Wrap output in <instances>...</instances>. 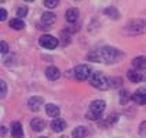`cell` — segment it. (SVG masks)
<instances>
[{
    "mask_svg": "<svg viewBox=\"0 0 146 138\" xmlns=\"http://www.w3.org/2000/svg\"><path fill=\"white\" fill-rule=\"evenodd\" d=\"M123 58V53L113 47H102L95 53H91L88 55L90 61L95 62H105V64H114Z\"/></svg>",
    "mask_w": 146,
    "mask_h": 138,
    "instance_id": "1",
    "label": "cell"
},
{
    "mask_svg": "<svg viewBox=\"0 0 146 138\" xmlns=\"http://www.w3.org/2000/svg\"><path fill=\"white\" fill-rule=\"evenodd\" d=\"M106 108V104L105 101L102 99H97V101H92L90 104V108H88V112H87V117L90 120H99L101 116L104 113Z\"/></svg>",
    "mask_w": 146,
    "mask_h": 138,
    "instance_id": "2",
    "label": "cell"
},
{
    "mask_svg": "<svg viewBox=\"0 0 146 138\" xmlns=\"http://www.w3.org/2000/svg\"><path fill=\"white\" fill-rule=\"evenodd\" d=\"M90 83H91V86H94L98 90L109 89V80L106 79L105 75H102L101 72H95L90 75Z\"/></svg>",
    "mask_w": 146,
    "mask_h": 138,
    "instance_id": "3",
    "label": "cell"
},
{
    "mask_svg": "<svg viewBox=\"0 0 146 138\" xmlns=\"http://www.w3.org/2000/svg\"><path fill=\"white\" fill-rule=\"evenodd\" d=\"M124 31L128 35H139L145 32V21L143 19H132L125 25Z\"/></svg>",
    "mask_w": 146,
    "mask_h": 138,
    "instance_id": "4",
    "label": "cell"
},
{
    "mask_svg": "<svg viewBox=\"0 0 146 138\" xmlns=\"http://www.w3.org/2000/svg\"><path fill=\"white\" fill-rule=\"evenodd\" d=\"M41 47H44V49H48V50H52L55 49L58 46V39L57 37H54V36H51V35H44V36H41L40 40H39Z\"/></svg>",
    "mask_w": 146,
    "mask_h": 138,
    "instance_id": "5",
    "label": "cell"
},
{
    "mask_svg": "<svg viewBox=\"0 0 146 138\" xmlns=\"http://www.w3.org/2000/svg\"><path fill=\"white\" fill-rule=\"evenodd\" d=\"M91 75V68L88 65H77L74 68V77L77 80H86Z\"/></svg>",
    "mask_w": 146,
    "mask_h": 138,
    "instance_id": "6",
    "label": "cell"
},
{
    "mask_svg": "<svg viewBox=\"0 0 146 138\" xmlns=\"http://www.w3.org/2000/svg\"><path fill=\"white\" fill-rule=\"evenodd\" d=\"M131 99L135 102V104H138V105H145L146 102V95H145V90H137L132 95H131Z\"/></svg>",
    "mask_w": 146,
    "mask_h": 138,
    "instance_id": "7",
    "label": "cell"
},
{
    "mask_svg": "<svg viewBox=\"0 0 146 138\" xmlns=\"http://www.w3.org/2000/svg\"><path fill=\"white\" fill-rule=\"evenodd\" d=\"M11 135L13 138H24V130H22V124L19 122L11 123Z\"/></svg>",
    "mask_w": 146,
    "mask_h": 138,
    "instance_id": "8",
    "label": "cell"
},
{
    "mask_svg": "<svg viewBox=\"0 0 146 138\" xmlns=\"http://www.w3.org/2000/svg\"><path fill=\"white\" fill-rule=\"evenodd\" d=\"M43 102H44V101H43V98L41 97H32L31 99H29L28 105H29V108L32 109L33 112H37V111H40Z\"/></svg>",
    "mask_w": 146,
    "mask_h": 138,
    "instance_id": "9",
    "label": "cell"
},
{
    "mask_svg": "<svg viewBox=\"0 0 146 138\" xmlns=\"http://www.w3.org/2000/svg\"><path fill=\"white\" fill-rule=\"evenodd\" d=\"M59 76H61V71L55 66H48L46 69V77L48 80H57V79H59Z\"/></svg>",
    "mask_w": 146,
    "mask_h": 138,
    "instance_id": "10",
    "label": "cell"
},
{
    "mask_svg": "<svg viewBox=\"0 0 146 138\" xmlns=\"http://www.w3.org/2000/svg\"><path fill=\"white\" fill-rule=\"evenodd\" d=\"M51 129L55 131V133H61L66 129V122L64 119H54L51 122Z\"/></svg>",
    "mask_w": 146,
    "mask_h": 138,
    "instance_id": "11",
    "label": "cell"
},
{
    "mask_svg": "<svg viewBox=\"0 0 146 138\" xmlns=\"http://www.w3.org/2000/svg\"><path fill=\"white\" fill-rule=\"evenodd\" d=\"M65 18L69 24H74V22L77 21V18H79V10H77V8H69V10L66 11Z\"/></svg>",
    "mask_w": 146,
    "mask_h": 138,
    "instance_id": "12",
    "label": "cell"
},
{
    "mask_svg": "<svg viewBox=\"0 0 146 138\" xmlns=\"http://www.w3.org/2000/svg\"><path fill=\"white\" fill-rule=\"evenodd\" d=\"M31 127H32L33 131H43L44 127H46V122L43 119H40V117H35L31 122Z\"/></svg>",
    "mask_w": 146,
    "mask_h": 138,
    "instance_id": "13",
    "label": "cell"
},
{
    "mask_svg": "<svg viewBox=\"0 0 146 138\" xmlns=\"http://www.w3.org/2000/svg\"><path fill=\"white\" fill-rule=\"evenodd\" d=\"M55 19H57V17L54 13H51V11H47V13H44L43 15H41V22L44 25H52L55 22Z\"/></svg>",
    "mask_w": 146,
    "mask_h": 138,
    "instance_id": "14",
    "label": "cell"
},
{
    "mask_svg": "<svg viewBox=\"0 0 146 138\" xmlns=\"http://www.w3.org/2000/svg\"><path fill=\"white\" fill-rule=\"evenodd\" d=\"M46 113L51 116V117H58L59 113H61V109L54 104H48V105H46Z\"/></svg>",
    "mask_w": 146,
    "mask_h": 138,
    "instance_id": "15",
    "label": "cell"
},
{
    "mask_svg": "<svg viewBox=\"0 0 146 138\" xmlns=\"http://www.w3.org/2000/svg\"><path fill=\"white\" fill-rule=\"evenodd\" d=\"M127 77H128L132 83H139V81L143 80V76L139 73V71H134V69L127 72Z\"/></svg>",
    "mask_w": 146,
    "mask_h": 138,
    "instance_id": "16",
    "label": "cell"
},
{
    "mask_svg": "<svg viewBox=\"0 0 146 138\" xmlns=\"http://www.w3.org/2000/svg\"><path fill=\"white\" fill-rule=\"evenodd\" d=\"M72 135L73 138H86L87 137V129L84 126H77L76 129H73Z\"/></svg>",
    "mask_w": 146,
    "mask_h": 138,
    "instance_id": "17",
    "label": "cell"
},
{
    "mask_svg": "<svg viewBox=\"0 0 146 138\" xmlns=\"http://www.w3.org/2000/svg\"><path fill=\"white\" fill-rule=\"evenodd\" d=\"M132 65L135 68V71H139V69H145L146 62H145V57L141 55V57H137L134 61H132Z\"/></svg>",
    "mask_w": 146,
    "mask_h": 138,
    "instance_id": "18",
    "label": "cell"
},
{
    "mask_svg": "<svg viewBox=\"0 0 146 138\" xmlns=\"http://www.w3.org/2000/svg\"><path fill=\"white\" fill-rule=\"evenodd\" d=\"M104 13H105V14L109 17L110 19H117V18L120 17V13L117 11V8H116V7H106Z\"/></svg>",
    "mask_w": 146,
    "mask_h": 138,
    "instance_id": "19",
    "label": "cell"
},
{
    "mask_svg": "<svg viewBox=\"0 0 146 138\" xmlns=\"http://www.w3.org/2000/svg\"><path fill=\"white\" fill-rule=\"evenodd\" d=\"M10 26L13 28V29H15V31H21V29H24L25 28V24L22 19H19V18H14V19H11L10 21Z\"/></svg>",
    "mask_w": 146,
    "mask_h": 138,
    "instance_id": "20",
    "label": "cell"
},
{
    "mask_svg": "<svg viewBox=\"0 0 146 138\" xmlns=\"http://www.w3.org/2000/svg\"><path fill=\"white\" fill-rule=\"evenodd\" d=\"M130 99H131L130 93H128L127 90H121V91H120V104H121V105H125Z\"/></svg>",
    "mask_w": 146,
    "mask_h": 138,
    "instance_id": "21",
    "label": "cell"
},
{
    "mask_svg": "<svg viewBox=\"0 0 146 138\" xmlns=\"http://www.w3.org/2000/svg\"><path fill=\"white\" fill-rule=\"evenodd\" d=\"M6 94H7V84L4 80L0 79V98H4Z\"/></svg>",
    "mask_w": 146,
    "mask_h": 138,
    "instance_id": "22",
    "label": "cell"
},
{
    "mask_svg": "<svg viewBox=\"0 0 146 138\" xmlns=\"http://www.w3.org/2000/svg\"><path fill=\"white\" fill-rule=\"evenodd\" d=\"M61 37H62V41H64V44H69V41H70V35L69 32L64 29L62 32H61Z\"/></svg>",
    "mask_w": 146,
    "mask_h": 138,
    "instance_id": "23",
    "label": "cell"
},
{
    "mask_svg": "<svg viewBox=\"0 0 146 138\" xmlns=\"http://www.w3.org/2000/svg\"><path fill=\"white\" fill-rule=\"evenodd\" d=\"M59 3V0H44V6L47 8H55Z\"/></svg>",
    "mask_w": 146,
    "mask_h": 138,
    "instance_id": "24",
    "label": "cell"
},
{
    "mask_svg": "<svg viewBox=\"0 0 146 138\" xmlns=\"http://www.w3.org/2000/svg\"><path fill=\"white\" fill-rule=\"evenodd\" d=\"M109 86H112V87H120V86H121V79H120V77L110 79V80H109Z\"/></svg>",
    "mask_w": 146,
    "mask_h": 138,
    "instance_id": "25",
    "label": "cell"
},
{
    "mask_svg": "<svg viewBox=\"0 0 146 138\" xmlns=\"http://www.w3.org/2000/svg\"><path fill=\"white\" fill-rule=\"evenodd\" d=\"M28 14V8L24 7V6H21V7L17 8V15H18V18H22V17H25Z\"/></svg>",
    "mask_w": 146,
    "mask_h": 138,
    "instance_id": "26",
    "label": "cell"
},
{
    "mask_svg": "<svg viewBox=\"0 0 146 138\" xmlns=\"http://www.w3.org/2000/svg\"><path fill=\"white\" fill-rule=\"evenodd\" d=\"M8 53V44L6 41H0V54H7Z\"/></svg>",
    "mask_w": 146,
    "mask_h": 138,
    "instance_id": "27",
    "label": "cell"
},
{
    "mask_svg": "<svg viewBox=\"0 0 146 138\" xmlns=\"http://www.w3.org/2000/svg\"><path fill=\"white\" fill-rule=\"evenodd\" d=\"M7 19V11L4 8H0V21H6Z\"/></svg>",
    "mask_w": 146,
    "mask_h": 138,
    "instance_id": "28",
    "label": "cell"
},
{
    "mask_svg": "<svg viewBox=\"0 0 146 138\" xmlns=\"http://www.w3.org/2000/svg\"><path fill=\"white\" fill-rule=\"evenodd\" d=\"M7 135V129L4 126H0V137H6Z\"/></svg>",
    "mask_w": 146,
    "mask_h": 138,
    "instance_id": "29",
    "label": "cell"
},
{
    "mask_svg": "<svg viewBox=\"0 0 146 138\" xmlns=\"http://www.w3.org/2000/svg\"><path fill=\"white\" fill-rule=\"evenodd\" d=\"M141 134H145V122H142V124H141Z\"/></svg>",
    "mask_w": 146,
    "mask_h": 138,
    "instance_id": "30",
    "label": "cell"
},
{
    "mask_svg": "<svg viewBox=\"0 0 146 138\" xmlns=\"http://www.w3.org/2000/svg\"><path fill=\"white\" fill-rule=\"evenodd\" d=\"M25 1H29V3H32V1H35V0H25Z\"/></svg>",
    "mask_w": 146,
    "mask_h": 138,
    "instance_id": "31",
    "label": "cell"
},
{
    "mask_svg": "<svg viewBox=\"0 0 146 138\" xmlns=\"http://www.w3.org/2000/svg\"><path fill=\"white\" fill-rule=\"evenodd\" d=\"M3 1H6V0H0V3H3Z\"/></svg>",
    "mask_w": 146,
    "mask_h": 138,
    "instance_id": "32",
    "label": "cell"
},
{
    "mask_svg": "<svg viewBox=\"0 0 146 138\" xmlns=\"http://www.w3.org/2000/svg\"><path fill=\"white\" fill-rule=\"evenodd\" d=\"M40 138H47V137H40Z\"/></svg>",
    "mask_w": 146,
    "mask_h": 138,
    "instance_id": "33",
    "label": "cell"
},
{
    "mask_svg": "<svg viewBox=\"0 0 146 138\" xmlns=\"http://www.w3.org/2000/svg\"><path fill=\"white\" fill-rule=\"evenodd\" d=\"M61 138H66V137H61Z\"/></svg>",
    "mask_w": 146,
    "mask_h": 138,
    "instance_id": "34",
    "label": "cell"
}]
</instances>
